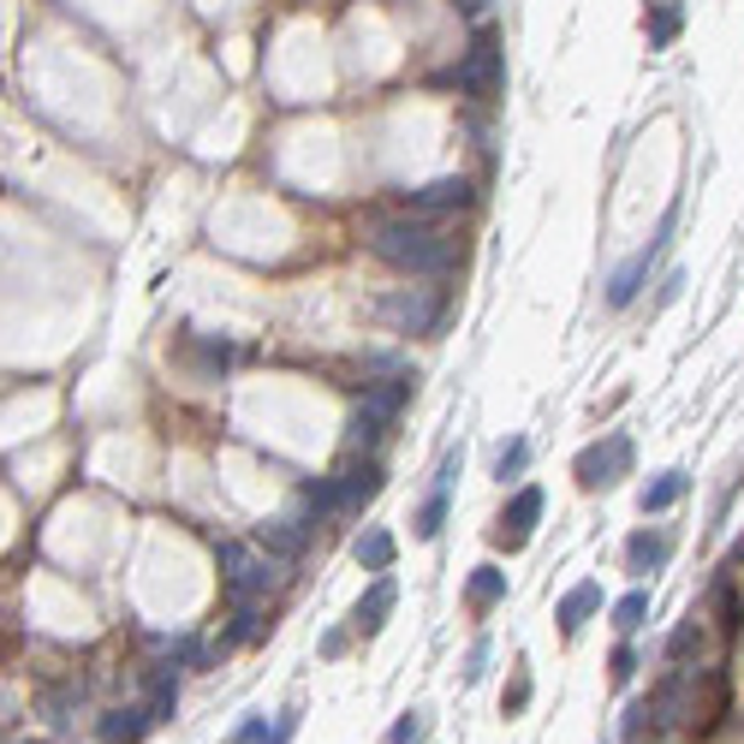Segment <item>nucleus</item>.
I'll return each instance as SVG.
<instances>
[{
	"label": "nucleus",
	"instance_id": "obj_1",
	"mask_svg": "<svg viewBox=\"0 0 744 744\" xmlns=\"http://www.w3.org/2000/svg\"><path fill=\"white\" fill-rule=\"evenodd\" d=\"M363 244H370L387 269H400V274H447V269H453V239H441V227L417 221V215L370 221Z\"/></svg>",
	"mask_w": 744,
	"mask_h": 744
},
{
	"label": "nucleus",
	"instance_id": "obj_2",
	"mask_svg": "<svg viewBox=\"0 0 744 744\" xmlns=\"http://www.w3.org/2000/svg\"><path fill=\"white\" fill-rule=\"evenodd\" d=\"M215 560H221V583H227L232 602H269V590H281V578H286V560L256 554L244 543H221Z\"/></svg>",
	"mask_w": 744,
	"mask_h": 744
},
{
	"label": "nucleus",
	"instance_id": "obj_3",
	"mask_svg": "<svg viewBox=\"0 0 744 744\" xmlns=\"http://www.w3.org/2000/svg\"><path fill=\"white\" fill-rule=\"evenodd\" d=\"M453 84H459L464 96H477V101H494V96H501V84H506V48H501V36H494L489 24H483L471 42H464Z\"/></svg>",
	"mask_w": 744,
	"mask_h": 744
},
{
	"label": "nucleus",
	"instance_id": "obj_4",
	"mask_svg": "<svg viewBox=\"0 0 744 744\" xmlns=\"http://www.w3.org/2000/svg\"><path fill=\"white\" fill-rule=\"evenodd\" d=\"M632 435H620V429H608L602 441H590L583 453L572 459V477H578V489H614L620 477H632Z\"/></svg>",
	"mask_w": 744,
	"mask_h": 744
},
{
	"label": "nucleus",
	"instance_id": "obj_5",
	"mask_svg": "<svg viewBox=\"0 0 744 744\" xmlns=\"http://www.w3.org/2000/svg\"><path fill=\"white\" fill-rule=\"evenodd\" d=\"M674 221H679V209H667V215H661V227H655V239L644 244V251H637L632 262H620V269L608 274V304H614V310H632V304H637V292H644L649 269L661 262L667 239H674Z\"/></svg>",
	"mask_w": 744,
	"mask_h": 744
},
{
	"label": "nucleus",
	"instance_id": "obj_6",
	"mask_svg": "<svg viewBox=\"0 0 744 744\" xmlns=\"http://www.w3.org/2000/svg\"><path fill=\"white\" fill-rule=\"evenodd\" d=\"M382 322L393 333H435V322H441V310H447V298L435 286H400V292H387L382 304Z\"/></svg>",
	"mask_w": 744,
	"mask_h": 744
},
{
	"label": "nucleus",
	"instance_id": "obj_7",
	"mask_svg": "<svg viewBox=\"0 0 744 744\" xmlns=\"http://www.w3.org/2000/svg\"><path fill=\"white\" fill-rule=\"evenodd\" d=\"M471 203V179H429V185H417V192H405V215H417V221H435V215H453Z\"/></svg>",
	"mask_w": 744,
	"mask_h": 744
},
{
	"label": "nucleus",
	"instance_id": "obj_8",
	"mask_svg": "<svg viewBox=\"0 0 744 744\" xmlns=\"http://www.w3.org/2000/svg\"><path fill=\"white\" fill-rule=\"evenodd\" d=\"M536 518H543V489H518L513 501H506V513H501V530H494V543H501L506 554H518L524 543H530Z\"/></svg>",
	"mask_w": 744,
	"mask_h": 744
},
{
	"label": "nucleus",
	"instance_id": "obj_9",
	"mask_svg": "<svg viewBox=\"0 0 744 744\" xmlns=\"http://www.w3.org/2000/svg\"><path fill=\"white\" fill-rule=\"evenodd\" d=\"M333 483H340L346 513H363V506L382 494V464H375V459H346L340 471H333Z\"/></svg>",
	"mask_w": 744,
	"mask_h": 744
},
{
	"label": "nucleus",
	"instance_id": "obj_10",
	"mask_svg": "<svg viewBox=\"0 0 744 744\" xmlns=\"http://www.w3.org/2000/svg\"><path fill=\"white\" fill-rule=\"evenodd\" d=\"M262 554H274V560H304V548H310V524H298V518H269L262 524Z\"/></svg>",
	"mask_w": 744,
	"mask_h": 744
},
{
	"label": "nucleus",
	"instance_id": "obj_11",
	"mask_svg": "<svg viewBox=\"0 0 744 744\" xmlns=\"http://www.w3.org/2000/svg\"><path fill=\"white\" fill-rule=\"evenodd\" d=\"M595 608H602V583H572V590L560 595V608H554V620H560V637H578L583 632V620L595 614Z\"/></svg>",
	"mask_w": 744,
	"mask_h": 744
},
{
	"label": "nucleus",
	"instance_id": "obj_12",
	"mask_svg": "<svg viewBox=\"0 0 744 744\" xmlns=\"http://www.w3.org/2000/svg\"><path fill=\"white\" fill-rule=\"evenodd\" d=\"M412 393H417V375L393 370L387 382H370V387H363V405H370L375 417H387V423H393V417L405 412V400H412Z\"/></svg>",
	"mask_w": 744,
	"mask_h": 744
},
{
	"label": "nucleus",
	"instance_id": "obj_13",
	"mask_svg": "<svg viewBox=\"0 0 744 744\" xmlns=\"http://www.w3.org/2000/svg\"><path fill=\"white\" fill-rule=\"evenodd\" d=\"M393 602H400L393 578H375V583H370V595H363V602L352 608V625H358L363 637H370V632H382V625H387V614H393Z\"/></svg>",
	"mask_w": 744,
	"mask_h": 744
},
{
	"label": "nucleus",
	"instance_id": "obj_14",
	"mask_svg": "<svg viewBox=\"0 0 744 744\" xmlns=\"http://www.w3.org/2000/svg\"><path fill=\"white\" fill-rule=\"evenodd\" d=\"M667 554H674V536L667 530H637L632 543H625V566H632V572H661Z\"/></svg>",
	"mask_w": 744,
	"mask_h": 744
},
{
	"label": "nucleus",
	"instance_id": "obj_15",
	"mask_svg": "<svg viewBox=\"0 0 744 744\" xmlns=\"http://www.w3.org/2000/svg\"><path fill=\"white\" fill-rule=\"evenodd\" d=\"M150 726H155L150 709H113V714H101V738H108V744H138Z\"/></svg>",
	"mask_w": 744,
	"mask_h": 744
},
{
	"label": "nucleus",
	"instance_id": "obj_16",
	"mask_svg": "<svg viewBox=\"0 0 744 744\" xmlns=\"http://www.w3.org/2000/svg\"><path fill=\"white\" fill-rule=\"evenodd\" d=\"M464 595H471L477 614H489L494 602H506V572H501V566H477L471 583H464Z\"/></svg>",
	"mask_w": 744,
	"mask_h": 744
},
{
	"label": "nucleus",
	"instance_id": "obj_17",
	"mask_svg": "<svg viewBox=\"0 0 744 744\" xmlns=\"http://www.w3.org/2000/svg\"><path fill=\"white\" fill-rule=\"evenodd\" d=\"M685 489H691V477H685V471H661L655 483H644V513H667V506H679Z\"/></svg>",
	"mask_w": 744,
	"mask_h": 744
},
{
	"label": "nucleus",
	"instance_id": "obj_18",
	"mask_svg": "<svg viewBox=\"0 0 744 744\" xmlns=\"http://www.w3.org/2000/svg\"><path fill=\"white\" fill-rule=\"evenodd\" d=\"M179 709V667H155L150 674V714L155 721H173Z\"/></svg>",
	"mask_w": 744,
	"mask_h": 744
},
{
	"label": "nucleus",
	"instance_id": "obj_19",
	"mask_svg": "<svg viewBox=\"0 0 744 744\" xmlns=\"http://www.w3.org/2000/svg\"><path fill=\"white\" fill-rule=\"evenodd\" d=\"M685 24V7L679 0H649V48H667Z\"/></svg>",
	"mask_w": 744,
	"mask_h": 744
},
{
	"label": "nucleus",
	"instance_id": "obj_20",
	"mask_svg": "<svg viewBox=\"0 0 744 744\" xmlns=\"http://www.w3.org/2000/svg\"><path fill=\"white\" fill-rule=\"evenodd\" d=\"M352 554H358L363 572H387V566H393V536L387 530H363L352 543Z\"/></svg>",
	"mask_w": 744,
	"mask_h": 744
},
{
	"label": "nucleus",
	"instance_id": "obj_21",
	"mask_svg": "<svg viewBox=\"0 0 744 744\" xmlns=\"http://www.w3.org/2000/svg\"><path fill=\"white\" fill-rule=\"evenodd\" d=\"M387 435V417H375L370 405H358L352 412V423H346V441H352V453H370L375 441Z\"/></svg>",
	"mask_w": 744,
	"mask_h": 744
},
{
	"label": "nucleus",
	"instance_id": "obj_22",
	"mask_svg": "<svg viewBox=\"0 0 744 744\" xmlns=\"http://www.w3.org/2000/svg\"><path fill=\"white\" fill-rule=\"evenodd\" d=\"M524 464H530V441H524V435H513V441L494 453V483H518Z\"/></svg>",
	"mask_w": 744,
	"mask_h": 744
},
{
	"label": "nucleus",
	"instance_id": "obj_23",
	"mask_svg": "<svg viewBox=\"0 0 744 744\" xmlns=\"http://www.w3.org/2000/svg\"><path fill=\"white\" fill-rule=\"evenodd\" d=\"M304 501H310L316 524H322V518H333V513H346V501H340V483H333V477H316V483H304Z\"/></svg>",
	"mask_w": 744,
	"mask_h": 744
},
{
	"label": "nucleus",
	"instance_id": "obj_24",
	"mask_svg": "<svg viewBox=\"0 0 744 744\" xmlns=\"http://www.w3.org/2000/svg\"><path fill=\"white\" fill-rule=\"evenodd\" d=\"M644 620H649V590H632V595H620V602H614V632L620 637H632Z\"/></svg>",
	"mask_w": 744,
	"mask_h": 744
},
{
	"label": "nucleus",
	"instance_id": "obj_25",
	"mask_svg": "<svg viewBox=\"0 0 744 744\" xmlns=\"http://www.w3.org/2000/svg\"><path fill=\"white\" fill-rule=\"evenodd\" d=\"M714 614H721V632H726V637L738 632L744 602H738V583H733V578H721V583H714Z\"/></svg>",
	"mask_w": 744,
	"mask_h": 744
},
{
	"label": "nucleus",
	"instance_id": "obj_26",
	"mask_svg": "<svg viewBox=\"0 0 744 744\" xmlns=\"http://www.w3.org/2000/svg\"><path fill=\"white\" fill-rule=\"evenodd\" d=\"M691 655H703V625L685 620V625H674V637H667V661H691Z\"/></svg>",
	"mask_w": 744,
	"mask_h": 744
},
{
	"label": "nucleus",
	"instance_id": "obj_27",
	"mask_svg": "<svg viewBox=\"0 0 744 744\" xmlns=\"http://www.w3.org/2000/svg\"><path fill=\"white\" fill-rule=\"evenodd\" d=\"M441 518H447V494H441V489H435V494H429V501H423V506H417V524H412V530L423 536V543H429V536H441Z\"/></svg>",
	"mask_w": 744,
	"mask_h": 744
},
{
	"label": "nucleus",
	"instance_id": "obj_28",
	"mask_svg": "<svg viewBox=\"0 0 744 744\" xmlns=\"http://www.w3.org/2000/svg\"><path fill=\"white\" fill-rule=\"evenodd\" d=\"M423 733H429V721H423V709H412V714H405V721L400 726H393V744H423Z\"/></svg>",
	"mask_w": 744,
	"mask_h": 744
},
{
	"label": "nucleus",
	"instance_id": "obj_29",
	"mask_svg": "<svg viewBox=\"0 0 744 744\" xmlns=\"http://www.w3.org/2000/svg\"><path fill=\"white\" fill-rule=\"evenodd\" d=\"M632 674H637V649L620 644V649H614V685H632Z\"/></svg>",
	"mask_w": 744,
	"mask_h": 744
},
{
	"label": "nucleus",
	"instance_id": "obj_30",
	"mask_svg": "<svg viewBox=\"0 0 744 744\" xmlns=\"http://www.w3.org/2000/svg\"><path fill=\"white\" fill-rule=\"evenodd\" d=\"M524 703H530V674H518V679H513V691H506V714H518Z\"/></svg>",
	"mask_w": 744,
	"mask_h": 744
},
{
	"label": "nucleus",
	"instance_id": "obj_31",
	"mask_svg": "<svg viewBox=\"0 0 744 744\" xmlns=\"http://www.w3.org/2000/svg\"><path fill=\"white\" fill-rule=\"evenodd\" d=\"M292 733H298V709H286V714H281V726H274V733H262V744H286Z\"/></svg>",
	"mask_w": 744,
	"mask_h": 744
},
{
	"label": "nucleus",
	"instance_id": "obj_32",
	"mask_svg": "<svg viewBox=\"0 0 744 744\" xmlns=\"http://www.w3.org/2000/svg\"><path fill=\"white\" fill-rule=\"evenodd\" d=\"M644 721H649V703H632V709H625V738L644 733Z\"/></svg>",
	"mask_w": 744,
	"mask_h": 744
},
{
	"label": "nucleus",
	"instance_id": "obj_33",
	"mask_svg": "<svg viewBox=\"0 0 744 744\" xmlns=\"http://www.w3.org/2000/svg\"><path fill=\"white\" fill-rule=\"evenodd\" d=\"M483 661H489V644H477V649H471V661H464V685L483 679Z\"/></svg>",
	"mask_w": 744,
	"mask_h": 744
},
{
	"label": "nucleus",
	"instance_id": "obj_34",
	"mask_svg": "<svg viewBox=\"0 0 744 744\" xmlns=\"http://www.w3.org/2000/svg\"><path fill=\"white\" fill-rule=\"evenodd\" d=\"M232 744H262V721H256V714L244 726H232Z\"/></svg>",
	"mask_w": 744,
	"mask_h": 744
},
{
	"label": "nucleus",
	"instance_id": "obj_35",
	"mask_svg": "<svg viewBox=\"0 0 744 744\" xmlns=\"http://www.w3.org/2000/svg\"><path fill=\"white\" fill-rule=\"evenodd\" d=\"M447 7H453L459 19H483V12H489V0H447Z\"/></svg>",
	"mask_w": 744,
	"mask_h": 744
},
{
	"label": "nucleus",
	"instance_id": "obj_36",
	"mask_svg": "<svg viewBox=\"0 0 744 744\" xmlns=\"http://www.w3.org/2000/svg\"><path fill=\"white\" fill-rule=\"evenodd\" d=\"M679 286H685V274L674 269V274H667V281H661V298H655V304H674V298H679Z\"/></svg>",
	"mask_w": 744,
	"mask_h": 744
}]
</instances>
